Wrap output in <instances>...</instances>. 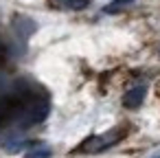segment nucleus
I'll use <instances>...</instances> for the list:
<instances>
[{"mask_svg":"<svg viewBox=\"0 0 160 158\" xmlns=\"http://www.w3.org/2000/svg\"><path fill=\"white\" fill-rule=\"evenodd\" d=\"M151 158H160V154H156V156H151Z\"/></svg>","mask_w":160,"mask_h":158,"instance_id":"nucleus-6","label":"nucleus"},{"mask_svg":"<svg viewBox=\"0 0 160 158\" xmlns=\"http://www.w3.org/2000/svg\"><path fill=\"white\" fill-rule=\"evenodd\" d=\"M145 97H147V86L145 84H136V86H132L123 94V105L129 108V110H136V108H140V103L145 101Z\"/></svg>","mask_w":160,"mask_h":158,"instance_id":"nucleus-2","label":"nucleus"},{"mask_svg":"<svg viewBox=\"0 0 160 158\" xmlns=\"http://www.w3.org/2000/svg\"><path fill=\"white\" fill-rule=\"evenodd\" d=\"M132 3H134V0H112L110 5H105V7H103V11H105V13H118V11L127 9Z\"/></svg>","mask_w":160,"mask_h":158,"instance_id":"nucleus-4","label":"nucleus"},{"mask_svg":"<svg viewBox=\"0 0 160 158\" xmlns=\"http://www.w3.org/2000/svg\"><path fill=\"white\" fill-rule=\"evenodd\" d=\"M48 156H51V149L44 145H35V149H31L27 154V158H48Z\"/></svg>","mask_w":160,"mask_h":158,"instance_id":"nucleus-5","label":"nucleus"},{"mask_svg":"<svg viewBox=\"0 0 160 158\" xmlns=\"http://www.w3.org/2000/svg\"><path fill=\"white\" fill-rule=\"evenodd\" d=\"M127 134V130L123 125L118 127H112L108 130L105 134H99V136H90L88 140H83V145L79 147V151H86V154H99L103 149H110L112 145H116L118 140H123Z\"/></svg>","mask_w":160,"mask_h":158,"instance_id":"nucleus-1","label":"nucleus"},{"mask_svg":"<svg viewBox=\"0 0 160 158\" xmlns=\"http://www.w3.org/2000/svg\"><path fill=\"white\" fill-rule=\"evenodd\" d=\"M48 5L59 11H83L90 7V0H48Z\"/></svg>","mask_w":160,"mask_h":158,"instance_id":"nucleus-3","label":"nucleus"}]
</instances>
